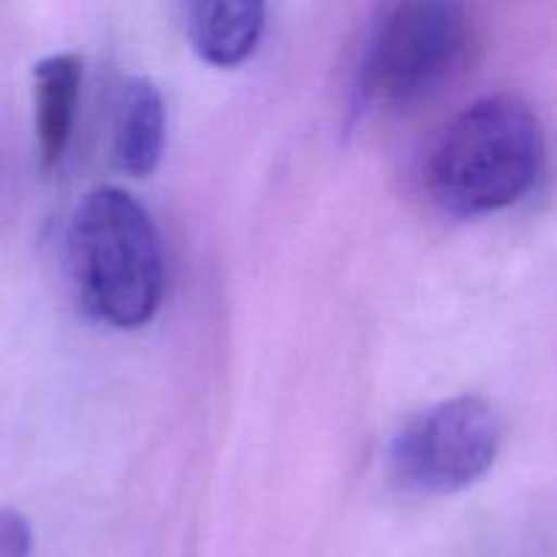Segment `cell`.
<instances>
[{
	"label": "cell",
	"instance_id": "cell-2",
	"mask_svg": "<svg viewBox=\"0 0 557 557\" xmlns=\"http://www.w3.org/2000/svg\"><path fill=\"white\" fill-rule=\"evenodd\" d=\"M71 267L87 308L117 330L145 326L161 308L163 250L145 207L120 188H98L76 207Z\"/></svg>",
	"mask_w": 557,
	"mask_h": 557
},
{
	"label": "cell",
	"instance_id": "cell-4",
	"mask_svg": "<svg viewBox=\"0 0 557 557\" xmlns=\"http://www.w3.org/2000/svg\"><path fill=\"white\" fill-rule=\"evenodd\" d=\"M500 438L504 424L484 397H451L397 433L389 451L392 476L411 493H460L493 468Z\"/></svg>",
	"mask_w": 557,
	"mask_h": 557
},
{
	"label": "cell",
	"instance_id": "cell-8",
	"mask_svg": "<svg viewBox=\"0 0 557 557\" xmlns=\"http://www.w3.org/2000/svg\"><path fill=\"white\" fill-rule=\"evenodd\" d=\"M30 522L14 509H0V557H30Z\"/></svg>",
	"mask_w": 557,
	"mask_h": 557
},
{
	"label": "cell",
	"instance_id": "cell-7",
	"mask_svg": "<svg viewBox=\"0 0 557 557\" xmlns=\"http://www.w3.org/2000/svg\"><path fill=\"white\" fill-rule=\"evenodd\" d=\"M267 9L250 0L188 5V36L201 60L232 69L256 52L264 33Z\"/></svg>",
	"mask_w": 557,
	"mask_h": 557
},
{
	"label": "cell",
	"instance_id": "cell-1",
	"mask_svg": "<svg viewBox=\"0 0 557 557\" xmlns=\"http://www.w3.org/2000/svg\"><path fill=\"white\" fill-rule=\"evenodd\" d=\"M544 166V128L528 101L495 92L462 109L435 141L428 185L460 215H487L520 201Z\"/></svg>",
	"mask_w": 557,
	"mask_h": 557
},
{
	"label": "cell",
	"instance_id": "cell-6",
	"mask_svg": "<svg viewBox=\"0 0 557 557\" xmlns=\"http://www.w3.org/2000/svg\"><path fill=\"white\" fill-rule=\"evenodd\" d=\"M82 90V60L76 54L44 58L33 71L36 134L44 169H54L69 150Z\"/></svg>",
	"mask_w": 557,
	"mask_h": 557
},
{
	"label": "cell",
	"instance_id": "cell-5",
	"mask_svg": "<svg viewBox=\"0 0 557 557\" xmlns=\"http://www.w3.org/2000/svg\"><path fill=\"white\" fill-rule=\"evenodd\" d=\"M163 145H166V107L161 90L147 76H134L125 82L114 112V166L131 177H147L161 163Z\"/></svg>",
	"mask_w": 557,
	"mask_h": 557
},
{
	"label": "cell",
	"instance_id": "cell-3",
	"mask_svg": "<svg viewBox=\"0 0 557 557\" xmlns=\"http://www.w3.org/2000/svg\"><path fill=\"white\" fill-rule=\"evenodd\" d=\"M471 47L473 20L466 5L444 0L392 5L364 58V92L384 107L428 101L466 69Z\"/></svg>",
	"mask_w": 557,
	"mask_h": 557
}]
</instances>
